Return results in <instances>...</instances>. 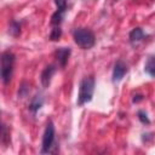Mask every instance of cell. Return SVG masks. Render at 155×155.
Here are the masks:
<instances>
[{"mask_svg": "<svg viewBox=\"0 0 155 155\" xmlns=\"http://www.w3.org/2000/svg\"><path fill=\"white\" fill-rule=\"evenodd\" d=\"M61 36H62V29L59 28V25L53 27L51 29V33H50V40L51 41H57V40H59Z\"/></svg>", "mask_w": 155, "mask_h": 155, "instance_id": "5bb4252c", "label": "cell"}, {"mask_svg": "<svg viewBox=\"0 0 155 155\" xmlns=\"http://www.w3.org/2000/svg\"><path fill=\"white\" fill-rule=\"evenodd\" d=\"M93 92H94V78L93 76L84 78L79 84V93H78L76 104L79 107H82L86 103L91 102L93 97Z\"/></svg>", "mask_w": 155, "mask_h": 155, "instance_id": "6da1fadb", "label": "cell"}, {"mask_svg": "<svg viewBox=\"0 0 155 155\" xmlns=\"http://www.w3.org/2000/svg\"><path fill=\"white\" fill-rule=\"evenodd\" d=\"M28 92H29V86H28V84L24 81V82L21 85V87H19V91H18V96H19L21 98H24V97L28 94Z\"/></svg>", "mask_w": 155, "mask_h": 155, "instance_id": "9a60e30c", "label": "cell"}, {"mask_svg": "<svg viewBox=\"0 0 155 155\" xmlns=\"http://www.w3.org/2000/svg\"><path fill=\"white\" fill-rule=\"evenodd\" d=\"M53 1H54V5L57 6V10L65 12V10H67V4H68V0H53Z\"/></svg>", "mask_w": 155, "mask_h": 155, "instance_id": "e0dca14e", "label": "cell"}, {"mask_svg": "<svg viewBox=\"0 0 155 155\" xmlns=\"http://www.w3.org/2000/svg\"><path fill=\"white\" fill-rule=\"evenodd\" d=\"M73 39H74L75 44L82 50L92 48L96 44V36H94L93 31L88 28H76V29H74Z\"/></svg>", "mask_w": 155, "mask_h": 155, "instance_id": "7a4b0ae2", "label": "cell"}, {"mask_svg": "<svg viewBox=\"0 0 155 155\" xmlns=\"http://www.w3.org/2000/svg\"><path fill=\"white\" fill-rule=\"evenodd\" d=\"M63 17H64V12L57 10V11L52 15V17H51V22H50L51 25H52V27H57V25H59V24L62 23V21H63Z\"/></svg>", "mask_w": 155, "mask_h": 155, "instance_id": "8fae6325", "label": "cell"}, {"mask_svg": "<svg viewBox=\"0 0 155 155\" xmlns=\"http://www.w3.org/2000/svg\"><path fill=\"white\" fill-rule=\"evenodd\" d=\"M1 143L4 147H7L10 143V131L5 124H2L1 126Z\"/></svg>", "mask_w": 155, "mask_h": 155, "instance_id": "4fadbf2b", "label": "cell"}, {"mask_svg": "<svg viewBox=\"0 0 155 155\" xmlns=\"http://www.w3.org/2000/svg\"><path fill=\"white\" fill-rule=\"evenodd\" d=\"M8 34L12 36H18L21 34V24L17 21H11L10 27H8Z\"/></svg>", "mask_w": 155, "mask_h": 155, "instance_id": "7c38bea8", "label": "cell"}, {"mask_svg": "<svg viewBox=\"0 0 155 155\" xmlns=\"http://www.w3.org/2000/svg\"><path fill=\"white\" fill-rule=\"evenodd\" d=\"M128 71V67L127 64L122 61V59H117L114 64V69H113V82H119L124 79V76L127 74Z\"/></svg>", "mask_w": 155, "mask_h": 155, "instance_id": "5b68a950", "label": "cell"}, {"mask_svg": "<svg viewBox=\"0 0 155 155\" xmlns=\"http://www.w3.org/2000/svg\"><path fill=\"white\" fill-rule=\"evenodd\" d=\"M143 39H144V31H143V29L139 28V27L132 29V30L130 31V34H128V40H130V42H131L132 45L138 44V42L142 41Z\"/></svg>", "mask_w": 155, "mask_h": 155, "instance_id": "9c48e42d", "label": "cell"}, {"mask_svg": "<svg viewBox=\"0 0 155 155\" xmlns=\"http://www.w3.org/2000/svg\"><path fill=\"white\" fill-rule=\"evenodd\" d=\"M44 102H45L44 96H42L41 93H36V94L30 99L28 108H29V110H30L33 114H35V113L44 105Z\"/></svg>", "mask_w": 155, "mask_h": 155, "instance_id": "ba28073f", "label": "cell"}, {"mask_svg": "<svg viewBox=\"0 0 155 155\" xmlns=\"http://www.w3.org/2000/svg\"><path fill=\"white\" fill-rule=\"evenodd\" d=\"M144 71L151 78H155V56L151 54L147 58V62L144 64Z\"/></svg>", "mask_w": 155, "mask_h": 155, "instance_id": "30bf717a", "label": "cell"}, {"mask_svg": "<svg viewBox=\"0 0 155 155\" xmlns=\"http://www.w3.org/2000/svg\"><path fill=\"white\" fill-rule=\"evenodd\" d=\"M137 115H138V119H139V121H140L142 124H144V125H149V124H150V120H149V117H148V115H147L145 111L139 110Z\"/></svg>", "mask_w": 155, "mask_h": 155, "instance_id": "2e32d148", "label": "cell"}, {"mask_svg": "<svg viewBox=\"0 0 155 155\" xmlns=\"http://www.w3.org/2000/svg\"><path fill=\"white\" fill-rule=\"evenodd\" d=\"M16 57L11 51H4L1 53V80L6 85L11 81Z\"/></svg>", "mask_w": 155, "mask_h": 155, "instance_id": "3957f363", "label": "cell"}, {"mask_svg": "<svg viewBox=\"0 0 155 155\" xmlns=\"http://www.w3.org/2000/svg\"><path fill=\"white\" fill-rule=\"evenodd\" d=\"M54 136H56V130L53 122L50 120L45 127L44 134H42V143H41V154H47L51 151L53 143H54Z\"/></svg>", "mask_w": 155, "mask_h": 155, "instance_id": "277c9868", "label": "cell"}, {"mask_svg": "<svg viewBox=\"0 0 155 155\" xmlns=\"http://www.w3.org/2000/svg\"><path fill=\"white\" fill-rule=\"evenodd\" d=\"M57 71V68L54 64H48L44 68V70L41 71V75H40V81H41V85L42 87H48L50 84H51V80L54 75V73Z\"/></svg>", "mask_w": 155, "mask_h": 155, "instance_id": "8992f818", "label": "cell"}, {"mask_svg": "<svg viewBox=\"0 0 155 155\" xmlns=\"http://www.w3.org/2000/svg\"><path fill=\"white\" fill-rule=\"evenodd\" d=\"M70 53H71L70 47H59L56 50L54 56H56V59H57L58 64L61 65V68H64L67 65L68 59L70 57Z\"/></svg>", "mask_w": 155, "mask_h": 155, "instance_id": "52a82bcc", "label": "cell"}, {"mask_svg": "<svg viewBox=\"0 0 155 155\" xmlns=\"http://www.w3.org/2000/svg\"><path fill=\"white\" fill-rule=\"evenodd\" d=\"M143 99H144V97H143L142 94H136V96H133L132 102H133V103H138V102H140V101H143Z\"/></svg>", "mask_w": 155, "mask_h": 155, "instance_id": "ac0fdd59", "label": "cell"}, {"mask_svg": "<svg viewBox=\"0 0 155 155\" xmlns=\"http://www.w3.org/2000/svg\"><path fill=\"white\" fill-rule=\"evenodd\" d=\"M114 1H116V0H114Z\"/></svg>", "mask_w": 155, "mask_h": 155, "instance_id": "d6986e66", "label": "cell"}]
</instances>
